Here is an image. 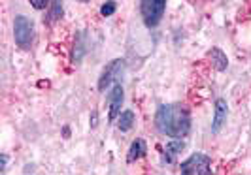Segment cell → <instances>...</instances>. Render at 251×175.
Instances as JSON below:
<instances>
[{
  "mask_svg": "<svg viewBox=\"0 0 251 175\" xmlns=\"http://www.w3.org/2000/svg\"><path fill=\"white\" fill-rule=\"evenodd\" d=\"M155 126L168 138H185L191 132V115L181 104H163L155 113Z\"/></svg>",
  "mask_w": 251,
  "mask_h": 175,
  "instance_id": "1",
  "label": "cell"
},
{
  "mask_svg": "<svg viewBox=\"0 0 251 175\" xmlns=\"http://www.w3.org/2000/svg\"><path fill=\"white\" fill-rule=\"evenodd\" d=\"M13 38L19 49H30L32 42H34V25L32 21L25 15H17L13 21Z\"/></svg>",
  "mask_w": 251,
  "mask_h": 175,
  "instance_id": "2",
  "label": "cell"
},
{
  "mask_svg": "<svg viewBox=\"0 0 251 175\" xmlns=\"http://www.w3.org/2000/svg\"><path fill=\"white\" fill-rule=\"evenodd\" d=\"M166 10V0H140V13L144 25L148 28H155L161 23Z\"/></svg>",
  "mask_w": 251,
  "mask_h": 175,
  "instance_id": "3",
  "label": "cell"
},
{
  "mask_svg": "<svg viewBox=\"0 0 251 175\" xmlns=\"http://www.w3.org/2000/svg\"><path fill=\"white\" fill-rule=\"evenodd\" d=\"M212 158L204 153L191 154L185 162H181V174L185 175H208L212 174Z\"/></svg>",
  "mask_w": 251,
  "mask_h": 175,
  "instance_id": "4",
  "label": "cell"
},
{
  "mask_svg": "<svg viewBox=\"0 0 251 175\" xmlns=\"http://www.w3.org/2000/svg\"><path fill=\"white\" fill-rule=\"evenodd\" d=\"M125 72V61L123 59H115L112 63L104 68V72L100 75V81H99V90H106V88L117 83Z\"/></svg>",
  "mask_w": 251,
  "mask_h": 175,
  "instance_id": "5",
  "label": "cell"
},
{
  "mask_svg": "<svg viewBox=\"0 0 251 175\" xmlns=\"http://www.w3.org/2000/svg\"><path fill=\"white\" fill-rule=\"evenodd\" d=\"M123 100H125V96H123V87H121V83L117 81V83L112 85V90H110V94H108V106H110V115H108V119H110V123H115V119L121 115Z\"/></svg>",
  "mask_w": 251,
  "mask_h": 175,
  "instance_id": "6",
  "label": "cell"
},
{
  "mask_svg": "<svg viewBox=\"0 0 251 175\" xmlns=\"http://www.w3.org/2000/svg\"><path fill=\"white\" fill-rule=\"evenodd\" d=\"M226 121V102L223 98L215 100V115H214V125H212V132L217 134L221 130V126L225 125Z\"/></svg>",
  "mask_w": 251,
  "mask_h": 175,
  "instance_id": "7",
  "label": "cell"
},
{
  "mask_svg": "<svg viewBox=\"0 0 251 175\" xmlns=\"http://www.w3.org/2000/svg\"><path fill=\"white\" fill-rule=\"evenodd\" d=\"M146 153H148V145H146V141H144L142 138H136L134 141H132V145H130L128 153H126V162L134 164L138 158L146 156Z\"/></svg>",
  "mask_w": 251,
  "mask_h": 175,
  "instance_id": "8",
  "label": "cell"
},
{
  "mask_svg": "<svg viewBox=\"0 0 251 175\" xmlns=\"http://www.w3.org/2000/svg\"><path fill=\"white\" fill-rule=\"evenodd\" d=\"M208 57H210V61L214 64V68L217 72H225L226 66H228V59H226V55L223 51L219 49V47H212V51L208 53Z\"/></svg>",
  "mask_w": 251,
  "mask_h": 175,
  "instance_id": "9",
  "label": "cell"
},
{
  "mask_svg": "<svg viewBox=\"0 0 251 175\" xmlns=\"http://www.w3.org/2000/svg\"><path fill=\"white\" fill-rule=\"evenodd\" d=\"M132 126H134V113L130 109H126V111H123L117 117V128L121 132H128Z\"/></svg>",
  "mask_w": 251,
  "mask_h": 175,
  "instance_id": "10",
  "label": "cell"
},
{
  "mask_svg": "<svg viewBox=\"0 0 251 175\" xmlns=\"http://www.w3.org/2000/svg\"><path fill=\"white\" fill-rule=\"evenodd\" d=\"M185 149V141H181V138H174L172 141L166 143V154H168V162L174 160V156L179 154L181 151Z\"/></svg>",
  "mask_w": 251,
  "mask_h": 175,
  "instance_id": "11",
  "label": "cell"
},
{
  "mask_svg": "<svg viewBox=\"0 0 251 175\" xmlns=\"http://www.w3.org/2000/svg\"><path fill=\"white\" fill-rule=\"evenodd\" d=\"M83 53H85V36H83V32H77V38H75V44H74V55H72V63L77 64L81 61V57H83Z\"/></svg>",
  "mask_w": 251,
  "mask_h": 175,
  "instance_id": "12",
  "label": "cell"
},
{
  "mask_svg": "<svg viewBox=\"0 0 251 175\" xmlns=\"http://www.w3.org/2000/svg\"><path fill=\"white\" fill-rule=\"evenodd\" d=\"M48 8H50L48 19H50L51 23H55V21H59L63 17V0H51Z\"/></svg>",
  "mask_w": 251,
  "mask_h": 175,
  "instance_id": "13",
  "label": "cell"
},
{
  "mask_svg": "<svg viewBox=\"0 0 251 175\" xmlns=\"http://www.w3.org/2000/svg\"><path fill=\"white\" fill-rule=\"evenodd\" d=\"M115 10H117V4H115L113 0H106V2L102 4V8H100V15H104V17H110V15H113V13H115Z\"/></svg>",
  "mask_w": 251,
  "mask_h": 175,
  "instance_id": "14",
  "label": "cell"
},
{
  "mask_svg": "<svg viewBox=\"0 0 251 175\" xmlns=\"http://www.w3.org/2000/svg\"><path fill=\"white\" fill-rule=\"evenodd\" d=\"M30 4L34 10H46L50 6V0H30Z\"/></svg>",
  "mask_w": 251,
  "mask_h": 175,
  "instance_id": "15",
  "label": "cell"
},
{
  "mask_svg": "<svg viewBox=\"0 0 251 175\" xmlns=\"http://www.w3.org/2000/svg\"><path fill=\"white\" fill-rule=\"evenodd\" d=\"M6 162H8V158H6V154H2V162H0V172H4V170H6Z\"/></svg>",
  "mask_w": 251,
  "mask_h": 175,
  "instance_id": "16",
  "label": "cell"
},
{
  "mask_svg": "<svg viewBox=\"0 0 251 175\" xmlns=\"http://www.w3.org/2000/svg\"><path fill=\"white\" fill-rule=\"evenodd\" d=\"M91 126H93V128L97 126V111H93V123H91Z\"/></svg>",
  "mask_w": 251,
  "mask_h": 175,
  "instance_id": "17",
  "label": "cell"
},
{
  "mask_svg": "<svg viewBox=\"0 0 251 175\" xmlns=\"http://www.w3.org/2000/svg\"><path fill=\"white\" fill-rule=\"evenodd\" d=\"M79 2H89V0H79Z\"/></svg>",
  "mask_w": 251,
  "mask_h": 175,
  "instance_id": "18",
  "label": "cell"
}]
</instances>
